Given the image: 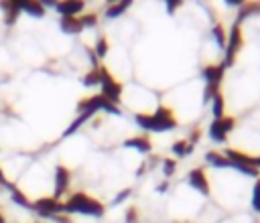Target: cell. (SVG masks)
I'll return each mask as SVG.
<instances>
[{"mask_svg":"<svg viewBox=\"0 0 260 223\" xmlns=\"http://www.w3.org/2000/svg\"><path fill=\"white\" fill-rule=\"evenodd\" d=\"M136 124L146 130V132H167V130H173L177 128V120L173 116V112L169 107H158L154 114L146 116V114H138L136 118Z\"/></svg>","mask_w":260,"mask_h":223,"instance_id":"1","label":"cell"},{"mask_svg":"<svg viewBox=\"0 0 260 223\" xmlns=\"http://www.w3.org/2000/svg\"><path fill=\"white\" fill-rule=\"evenodd\" d=\"M63 211H65L67 215H69V213H81V215L102 217L104 211H106V207H104L98 199H93V197H89V195H85V193H73V195L63 203Z\"/></svg>","mask_w":260,"mask_h":223,"instance_id":"2","label":"cell"},{"mask_svg":"<svg viewBox=\"0 0 260 223\" xmlns=\"http://www.w3.org/2000/svg\"><path fill=\"white\" fill-rule=\"evenodd\" d=\"M223 154H225V158L230 160L232 168L240 170L242 174L254 176V178L258 176V168H256V164H254V158H252V156H248V154H244V152H240V150H234V148H228Z\"/></svg>","mask_w":260,"mask_h":223,"instance_id":"3","label":"cell"},{"mask_svg":"<svg viewBox=\"0 0 260 223\" xmlns=\"http://www.w3.org/2000/svg\"><path fill=\"white\" fill-rule=\"evenodd\" d=\"M100 85H102V95L106 99H110L112 103H118L120 101V95H122V85L108 73V69L104 65H100Z\"/></svg>","mask_w":260,"mask_h":223,"instance_id":"4","label":"cell"},{"mask_svg":"<svg viewBox=\"0 0 260 223\" xmlns=\"http://www.w3.org/2000/svg\"><path fill=\"white\" fill-rule=\"evenodd\" d=\"M242 49V28L238 22H234L230 34H228V41H225V57H223V67H230L234 65V59L238 55V51Z\"/></svg>","mask_w":260,"mask_h":223,"instance_id":"5","label":"cell"},{"mask_svg":"<svg viewBox=\"0 0 260 223\" xmlns=\"http://www.w3.org/2000/svg\"><path fill=\"white\" fill-rule=\"evenodd\" d=\"M32 211L39 215V217H49L53 219L55 215L63 213V203L55 197H41L32 203Z\"/></svg>","mask_w":260,"mask_h":223,"instance_id":"6","label":"cell"},{"mask_svg":"<svg viewBox=\"0 0 260 223\" xmlns=\"http://www.w3.org/2000/svg\"><path fill=\"white\" fill-rule=\"evenodd\" d=\"M234 126H236V120L232 116H223L219 120H213L209 124V138L213 142H225L228 134L234 130Z\"/></svg>","mask_w":260,"mask_h":223,"instance_id":"7","label":"cell"},{"mask_svg":"<svg viewBox=\"0 0 260 223\" xmlns=\"http://www.w3.org/2000/svg\"><path fill=\"white\" fill-rule=\"evenodd\" d=\"M187 180H189V184H191L193 189H197L201 195H205V197L209 195V182H207V174H205L203 168H193V170H189Z\"/></svg>","mask_w":260,"mask_h":223,"instance_id":"8","label":"cell"},{"mask_svg":"<svg viewBox=\"0 0 260 223\" xmlns=\"http://www.w3.org/2000/svg\"><path fill=\"white\" fill-rule=\"evenodd\" d=\"M69 182H71V172H69V168L67 166H57L55 168V199H59L65 191H67V187H69Z\"/></svg>","mask_w":260,"mask_h":223,"instance_id":"9","label":"cell"},{"mask_svg":"<svg viewBox=\"0 0 260 223\" xmlns=\"http://www.w3.org/2000/svg\"><path fill=\"white\" fill-rule=\"evenodd\" d=\"M223 71H225L223 63H219V65H207V67H203L201 75H203L205 83L219 85V83H221V79H223Z\"/></svg>","mask_w":260,"mask_h":223,"instance_id":"10","label":"cell"},{"mask_svg":"<svg viewBox=\"0 0 260 223\" xmlns=\"http://www.w3.org/2000/svg\"><path fill=\"white\" fill-rule=\"evenodd\" d=\"M55 8H57V12L61 16H77L85 8V2H81V0H67V2H59Z\"/></svg>","mask_w":260,"mask_h":223,"instance_id":"11","label":"cell"},{"mask_svg":"<svg viewBox=\"0 0 260 223\" xmlns=\"http://www.w3.org/2000/svg\"><path fill=\"white\" fill-rule=\"evenodd\" d=\"M59 28L65 32V34H77L81 32V22H79V16H61L59 18Z\"/></svg>","mask_w":260,"mask_h":223,"instance_id":"12","label":"cell"},{"mask_svg":"<svg viewBox=\"0 0 260 223\" xmlns=\"http://www.w3.org/2000/svg\"><path fill=\"white\" fill-rule=\"evenodd\" d=\"M124 146H126V148H134V150H138V152H142V154H148V152L152 150V146H150V142H148L146 136H132V138H128V140L124 142Z\"/></svg>","mask_w":260,"mask_h":223,"instance_id":"13","label":"cell"},{"mask_svg":"<svg viewBox=\"0 0 260 223\" xmlns=\"http://www.w3.org/2000/svg\"><path fill=\"white\" fill-rule=\"evenodd\" d=\"M205 160H207V164H211V166H215V168H228V166H232L230 160L225 158V154H221V152H217V150L205 152Z\"/></svg>","mask_w":260,"mask_h":223,"instance_id":"14","label":"cell"},{"mask_svg":"<svg viewBox=\"0 0 260 223\" xmlns=\"http://www.w3.org/2000/svg\"><path fill=\"white\" fill-rule=\"evenodd\" d=\"M20 12H26L35 18H41L45 14V6L41 2H22L20 0Z\"/></svg>","mask_w":260,"mask_h":223,"instance_id":"15","label":"cell"},{"mask_svg":"<svg viewBox=\"0 0 260 223\" xmlns=\"http://www.w3.org/2000/svg\"><path fill=\"white\" fill-rule=\"evenodd\" d=\"M93 116H95V114H91V112H81V114L71 122V126L63 132V136H71V134H75V132H77V130H79V128H81L89 118H93Z\"/></svg>","mask_w":260,"mask_h":223,"instance_id":"16","label":"cell"},{"mask_svg":"<svg viewBox=\"0 0 260 223\" xmlns=\"http://www.w3.org/2000/svg\"><path fill=\"white\" fill-rule=\"evenodd\" d=\"M130 0H124V2H116V4H110V6H106V18H118L124 10H128L130 8Z\"/></svg>","mask_w":260,"mask_h":223,"instance_id":"17","label":"cell"},{"mask_svg":"<svg viewBox=\"0 0 260 223\" xmlns=\"http://www.w3.org/2000/svg\"><path fill=\"white\" fill-rule=\"evenodd\" d=\"M223 109H225V101H223V95L217 93L213 99H211V114H213V120H219L223 118Z\"/></svg>","mask_w":260,"mask_h":223,"instance_id":"18","label":"cell"},{"mask_svg":"<svg viewBox=\"0 0 260 223\" xmlns=\"http://www.w3.org/2000/svg\"><path fill=\"white\" fill-rule=\"evenodd\" d=\"M8 189H10V195H12V201H14V203H18V205L24 207V209H32V203L24 197V193H20V191H18L14 184H10V182H8Z\"/></svg>","mask_w":260,"mask_h":223,"instance_id":"19","label":"cell"},{"mask_svg":"<svg viewBox=\"0 0 260 223\" xmlns=\"http://www.w3.org/2000/svg\"><path fill=\"white\" fill-rule=\"evenodd\" d=\"M256 12H260V4H256V2H242V6H240V14H238V24H240V20H244L248 14H256Z\"/></svg>","mask_w":260,"mask_h":223,"instance_id":"20","label":"cell"},{"mask_svg":"<svg viewBox=\"0 0 260 223\" xmlns=\"http://www.w3.org/2000/svg\"><path fill=\"white\" fill-rule=\"evenodd\" d=\"M171 150H173V154H177V156H187V154L193 152V144H189L187 140H179V142L173 144Z\"/></svg>","mask_w":260,"mask_h":223,"instance_id":"21","label":"cell"},{"mask_svg":"<svg viewBox=\"0 0 260 223\" xmlns=\"http://www.w3.org/2000/svg\"><path fill=\"white\" fill-rule=\"evenodd\" d=\"M83 85H85V87L100 85V65H98V67H91V71L85 73V77H83Z\"/></svg>","mask_w":260,"mask_h":223,"instance_id":"22","label":"cell"},{"mask_svg":"<svg viewBox=\"0 0 260 223\" xmlns=\"http://www.w3.org/2000/svg\"><path fill=\"white\" fill-rule=\"evenodd\" d=\"M213 39H215V43L219 45V47H225V41H228V36H225V30H223V26L217 22V24H213Z\"/></svg>","mask_w":260,"mask_h":223,"instance_id":"23","label":"cell"},{"mask_svg":"<svg viewBox=\"0 0 260 223\" xmlns=\"http://www.w3.org/2000/svg\"><path fill=\"white\" fill-rule=\"evenodd\" d=\"M252 207L256 213H260V178H256L254 189H252Z\"/></svg>","mask_w":260,"mask_h":223,"instance_id":"24","label":"cell"},{"mask_svg":"<svg viewBox=\"0 0 260 223\" xmlns=\"http://www.w3.org/2000/svg\"><path fill=\"white\" fill-rule=\"evenodd\" d=\"M93 51H95L98 57H106L108 55V39L106 36H100L98 43H95V47H93Z\"/></svg>","mask_w":260,"mask_h":223,"instance_id":"25","label":"cell"},{"mask_svg":"<svg viewBox=\"0 0 260 223\" xmlns=\"http://www.w3.org/2000/svg\"><path fill=\"white\" fill-rule=\"evenodd\" d=\"M79 22H81L83 28H85V26H95V24H98V14H95V12H87V14L79 16Z\"/></svg>","mask_w":260,"mask_h":223,"instance_id":"26","label":"cell"},{"mask_svg":"<svg viewBox=\"0 0 260 223\" xmlns=\"http://www.w3.org/2000/svg\"><path fill=\"white\" fill-rule=\"evenodd\" d=\"M217 93H219V85L205 83V91H203V99H205V101H211V99H213Z\"/></svg>","mask_w":260,"mask_h":223,"instance_id":"27","label":"cell"},{"mask_svg":"<svg viewBox=\"0 0 260 223\" xmlns=\"http://www.w3.org/2000/svg\"><path fill=\"white\" fill-rule=\"evenodd\" d=\"M175 170H177V162L173 158H165L162 160V172H165V176H171Z\"/></svg>","mask_w":260,"mask_h":223,"instance_id":"28","label":"cell"},{"mask_svg":"<svg viewBox=\"0 0 260 223\" xmlns=\"http://www.w3.org/2000/svg\"><path fill=\"white\" fill-rule=\"evenodd\" d=\"M124 221H126V223H136V221H138V211H136L134 207L128 209L126 215H124Z\"/></svg>","mask_w":260,"mask_h":223,"instance_id":"29","label":"cell"},{"mask_svg":"<svg viewBox=\"0 0 260 223\" xmlns=\"http://www.w3.org/2000/svg\"><path fill=\"white\" fill-rule=\"evenodd\" d=\"M130 193H132V189H124V191H120V193L116 195L114 203H116V205H118V203H122L124 199H128V197H130Z\"/></svg>","mask_w":260,"mask_h":223,"instance_id":"30","label":"cell"},{"mask_svg":"<svg viewBox=\"0 0 260 223\" xmlns=\"http://www.w3.org/2000/svg\"><path fill=\"white\" fill-rule=\"evenodd\" d=\"M181 4H183L181 0H167V10H169V12H175Z\"/></svg>","mask_w":260,"mask_h":223,"instance_id":"31","label":"cell"},{"mask_svg":"<svg viewBox=\"0 0 260 223\" xmlns=\"http://www.w3.org/2000/svg\"><path fill=\"white\" fill-rule=\"evenodd\" d=\"M53 221H55V223H71V219L67 217V213H59V215H55Z\"/></svg>","mask_w":260,"mask_h":223,"instance_id":"32","label":"cell"},{"mask_svg":"<svg viewBox=\"0 0 260 223\" xmlns=\"http://www.w3.org/2000/svg\"><path fill=\"white\" fill-rule=\"evenodd\" d=\"M201 138V130H193V134H191V140H187L189 144H193V142H197Z\"/></svg>","mask_w":260,"mask_h":223,"instance_id":"33","label":"cell"},{"mask_svg":"<svg viewBox=\"0 0 260 223\" xmlns=\"http://www.w3.org/2000/svg\"><path fill=\"white\" fill-rule=\"evenodd\" d=\"M87 57L91 59V63H95V53H93V49H87Z\"/></svg>","mask_w":260,"mask_h":223,"instance_id":"34","label":"cell"},{"mask_svg":"<svg viewBox=\"0 0 260 223\" xmlns=\"http://www.w3.org/2000/svg\"><path fill=\"white\" fill-rule=\"evenodd\" d=\"M0 184L8 187V182H6V176H4V172H2V170H0Z\"/></svg>","mask_w":260,"mask_h":223,"instance_id":"35","label":"cell"},{"mask_svg":"<svg viewBox=\"0 0 260 223\" xmlns=\"http://www.w3.org/2000/svg\"><path fill=\"white\" fill-rule=\"evenodd\" d=\"M158 191L162 193V191H167V182H162V184H158Z\"/></svg>","mask_w":260,"mask_h":223,"instance_id":"36","label":"cell"},{"mask_svg":"<svg viewBox=\"0 0 260 223\" xmlns=\"http://www.w3.org/2000/svg\"><path fill=\"white\" fill-rule=\"evenodd\" d=\"M254 164H256V168H260V156L254 158Z\"/></svg>","mask_w":260,"mask_h":223,"instance_id":"37","label":"cell"},{"mask_svg":"<svg viewBox=\"0 0 260 223\" xmlns=\"http://www.w3.org/2000/svg\"><path fill=\"white\" fill-rule=\"evenodd\" d=\"M0 223H6V219L2 217V213H0Z\"/></svg>","mask_w":260,"mask_h":223,"instance_id":"38","label":"cell"}]
</instances>
